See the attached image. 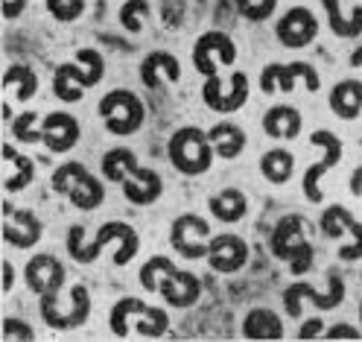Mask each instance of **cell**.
<instances>
[{
	"mask_svg": "<svg viewBox=\"0 0 362 342\" xmlns=\"http://www.w3.org/2000/svg\"><path fill=\"white\" fill-rule=\"evenodd\" d=\"M304 234H307V220L301 214H284L272 228L269 249L278 261L289 263L292 275H304V272L313 269V246Z\"/></svg>",
	"mask_w": 362,
	"mask_h": 342,
	"instance_id": "1",
	"label": "cell"
},
{
	"mask_svg": "<svg viewBox=\"0 0 362 342\" xmlns=\"http://www.w3.org/2000/svg\"><path fill=\"white\" fill-rule=\"evenodd\" d=\"M76 59L85 64H74V62H64L56 67V76H53V94L62 103H79L85 97V88H94L103 82L105 76V59L100 50L94 47H79Z\"/></svg>",
	"mask_w": 362,
	"mask_h": 342,
	"instance_id": "2",
	"label": "cell"
},
{
	"mask_svg": "<svg viewBox=\"0 0 362 342\" xmlns=\"http://www.w3.org/2000/svg\"><path fill=\"white\" fill-rule=\"evenodd\" d=\"M108 325H111V334L120 339L129 336V331H138L146 339H158L167 334L170 316L164 307L144 304L141 299H120L108 313Z\"/></svg>",
	"mask_w": 362,
	"mask_h": 342,
	"instance_id": "3",
	"label": "cell"
},
{
	"mask_svg": "<svg viewBox=\"0 0 362 342\" xmlns=\"http://www.w3.org/2000/svg\"><path fill=\"white\" fill-rule=\"evenodd\" d=\"M167 155H170V164L181 176H202L211 170L216 152L211 147L208 132H202L199 126H185L170 138Z\"/></svg>",
	"mask_w": 362,
	"mask_h": 342,
	"instance_id": "4",
	"label": "cell"
},
{
	"mask_svg": "<svg viewBox=\"0 0 362 342\" xmlns=\"http://www.w3.org/2000/svg\"><path fill=\"white\" fill-rule=\"evenodd\" d=\"M50 185H53L56 193L71 199L79 211H94L105 202L103 181L94 173H88V167L79 164V161H67V164L56 167Z\"/></svg>",
	"mask_w": 362,
	"mask_h": 342,
	"instance_id": "5",
	"label": "cell"
},
{
	"mask_svg": "<svg viewBox=\"0 0 362 342\" xmlns=\"http://www.w3.org/2000/svg\"><path fill=\"white\" fill-rule=\"evenodd\" d=\"M108 243H126V246L141 249L138 232H134L129 222H120V220H111V222L100 225L94 243H88V246H85V228L82 225H71V228H67V252H71V258L76 263H94Z\"/></svg>",
	"mask_w": 362,
	"mask_h": 342,
	"instance_id": "6",
	"label": "cell"
},
{
	"mask_svg": "<svg viewBox=\"0 0 362 342\" xmlns=\"http://www.w3.org/2000/svg\"><path fill=\"white\" fill-rule=\"evenodd\" d=\"M97 111H100L105 129L111 135H117V138L134 135V132L144 126V120H146V108H144L141 97L132 94V91H126V88L108 91V94L100 100Z\"/></svg>",
	"mask_w": 362,
	"mask_h": 342,
	"instance_id": "7",
	"label": "cell"
},
{
	"mask_svg": "<svg viewBox=\"0 0 362 342\" xmlns=\"http://www.w3.org/2000/svg\"><path fill=\"white\" fill-rule=\"evenodd\" d=\"M24 281L27 287L41 299L38 310L41 316L50 313L59 302H62V287H64V266L59 258L53 255H35L30 258V263L24 266Z\"/></svg>",
	"mask_w": 362,
	"mask_h": 342,
	"instance_id": "8",
	"label": "cell"
},
{
	"mask_svg": "<svg viewBox=\"0 0 362 342\" xmlns=\"http://www.w3.org/2000/svg\"><path fill=\"white\" fill-rule=\"evenodd\" d=\"M170 246L181 258L199 261L208 258V246H211V225L205 217L199 214H181L170 225Z\"/></svg>",
	"mask_w": 362,
	"mask_h": 342,
	"instance_id": "9",
	"label": "cell"
},
{
	"mask_svg": "<svg viewBox=\"0 0 362 342\" xmlns=\"http://www.w3.org/2000/svg\"><path fill=\"white\" fill-rule=\"evenodd\" d=\"M342 299H345V284H342L339 275L327 278V290L325 292H319L307 281H296V284H289L284 290V310H286V316L298 319L301 316V302H310L313 307H319V310H333V307L342 304Z\"/></svg>",
	"mask_w": 362,
	"mask_h": 342,
	"instance_id": "10",
	"label": "cell"
},
{
	"mask_svg": "<svg viewBox=\"0 0 362 342\" xmlns=\"http://www.w3.org/2000/svg\"><path fill=\"white\" fill-rule=\"evenodd\" d=\"M298 79H304L310 94H315V91L322 88V79H319V74L313 71V64H307V62H289V64L272 62L260 71V91L263 94H275V91L292 94Z\"/></svg>",
	"mask_w": 362,
	"mask_h": 342,
	"instance_id": "11",
	"label": "cell"
},
{
	"mask_svg": "<svg viewBox=\"0 0 362 342\" xmlns=\"http://www.w3.org/2000/svg\"><path fill=\"white\" fill-rule=\"evenodd\" d=\"M216 59L225 67H234V62H237V44L228 33H222V30H211L205 35H199L196 44H193V67L205 79L219 76L216 74Z\"/></svg>",
	"mask_w": 362,
	"mask_h": 342,
	"instance_id": "12",
	"label": "cell"
},
{
	"mask_svg": "<svg viewBox=\"0 0 362 342\" xmlns=\"http://www.w3.org/2000/svg\"><path fill=\"white\" fill-rule=\"evenodd\" d=\"M310 144L313 147H322V161H315L307 173H304V181H301V190L307 196V202L313 205H319L322 202V188H319V178L322 173L333 170L339 161H342V141H339V135H333L330 129H315L310 135Z\"/></svg>",
	"mask_w": 362,
	"mask_h": 342,
	"instance_id": "13",
	"label": "cell"
},
{
	"mask_svg": "<svg viewBox=\"0 0 362 342\" xmlns=\"http://www.w3.org/2000/svg\"><path fill=\"white\" fill-rule=\"evenodd\" d=\"M202 100H205L208 108L219 114H234L248 100V76L243 71H234L228 82H222L219 76H208L205 88H202Z\"/></svg>",
	"mask_w": 362,
	"mask_h": 342,
	"instance_id": "14",
	"label": "cell"
},
{
	"mask_svg": "<svg viewBox=\"0 0 362 342\" xmlns=\"http://www.w3.org/2000/svg\"><path fill=\"white\" fill-rule=\"evenodd\" d=\"M275 35H278V41L284 44V47H289V50L307 47V44H313L315 35H319V21H315V15L307 6H292L278 21Z\"/></svg>",
	"mask_w": 362,
	"mask_h": 342,
	"instance_id": "15",
	"label": "cell"
},
{
	"mask_svg": "<svg viewBox=\"0 0 362 342\" xmlns=\"http://www.w3.org/2000/svg\"><path fill=\"white\" fill-rule=\"evenodd\" d=\"M90 316V292L85 284H74L71 287V299H67V307L59 302L50 313H44L41 319L47 322V328L53 331H74L82 328Z\"/></svg>",
	"mask_w": 362,
	"mask_h": 342,
	"instance_id": "16",
	"label": "cell"
},
{
	"mask_svg": "<svg viewBox=\"0 0 362 342\" xmlns=\"http://www.w3.org/2000/svg\"><path fill=\"white\" fill-rule=\"evenodd\" d=\"M41 220L27 208H12L4 202V240L15 249H33L41 240Z\"/></svg>",
	"mask_w": 362,
	"mask_h": 342,
	"instance_id": "17",
	"label": "cell"
},
{
	"mask_svg": "<svg viewBox=\"0 0 362 342\" xmlns=\"http://www.w3.org/2000/svg\"><path fill=\"white\" fill-rule=\"evenodd\" d=\"M208 263L219 275H231L248 263V243L237 234H216L208 246Z\"/></svg>",
	"mask_w": 362,
	"mask_h": 342,
	"instance_id": "18",
	"label": "cell"
},
{
	"mask_svg": "<svg viewBox=\"0 0 362 342\" xmlns=\"http://www.w3.org/2000/svg\"><path fill=\"white\" fill-rule=\"evenodd\" d=\"M79 120L67 111H53L41 123V144H47L50 152H71L79 144Z\"/></svg>",
	"mask_w": 362,
	"mask_h": 342,
	"instance_id": "19",
	"label": "cell"
},
{
	"mask_svg": "<svg viewBox=\"0 0 362 342\" xmlns=\"http://www.w3.org/2000/svg\"><path fill=\"white\" fill-rule=\"evenodd\" d=\"M158 292H161L164 302L173 304V307H193L199 302V295H202V281L193 275V272L173 269L161 278Z\"/></svg>",
	"mask_w": 362,
	"mask_h": 342,
	"instance_id": "20",
	"label": "cell"
},
{
	"mask_svg": "<svg viewBox=\"0 0 362 342\" xmlns=\"http://www.w3.org/2000/svg\"><path fill=\"white\" fill-rule=\"evenodd\" d=\"M301 111L296 106H272L266 114H263V132L269 135V138L275 141H296L301 135Z\"/></svg>",
	"mask_w": 362,
	"mask_h": 342,
	"instance_id": "21",
	"label": "cell"
},
{
	"mask_svg": "<svg viewBox=\"0 0 362 342\" xmlns=\"http://www.w3.org/2000/svg\"><path fill=\"white\" fill-rule=\"evenodd\" d=\"M120 188H123V196H126L132 205H152V202L161 199L164 181H161V176H158L155 170L138 167V170H134V173L123 181Z\"/></svg>",
	"mask_w": 362,
	"mask_h": 342,
	"instance_id": "22",
	"label": "cell"
},
{
	"mask_svg": "<svg viewBox=\"0 0 362 342\" xmlns=\"http://www.w3.org/2000/svg\"><path fill=\"white\" fill-rule=\"evenodd\" d=\"M330 111L339 120H356L362 111V82L342 79L330 88Z\"/></svg>",
	"mask_w": 362,
	"mask_h": 342,
	"instance_id": "23",
	"label": "cell"
},
{
	"mask_svg": "<svg viewBox=\"0 0 362 342\" xmlns=\"http://www.w3.org/2000/svg\"><path fill=\"white\" fill-rule=\"evenodd\" d=\"M243 336L245 339H284V322L275 310L255 307L243 319Z\"/></svg>",
	"mask_w": 362,
	"mask_h": 342,
	"instance_id": "24",
	"label": "cell"
},
{
	"mask_svg": "<svg viewBox=\"0 0 362 342\" xmlns=\"http://www.w3.org/2000/svg\"><path fill=\"white\" fill-rule=\"evenodd\" d=\"M208 138H211V147L219 158H225V161H234V158L243 155L245 149V132L231 123V120H219L211 132H208Z\"/></svg>",
	"mask_w": 362,
	"mask_h": 342,
	"instance_id": "25",
	"label": "cell"
},
{
	"mask_svg": "<svg viewBox=\"0 0 362 342\" xmlns=\"http://www.w3.org/2000/svg\"><path fill=\"white\" fill-rule=\"evenodd\" d=\"M4 161L9 167L6 178H4V188L9 193H18V190H24L33 185V178H35V161L27 155H21L12 144H4Z\"/></svg>",
	"mask_w": 362,
	"mask_h": 342,
	"instance_id": "26",
	"label": "cell"
},
{
	"mask_svg": "<svg viewBox=\"0 0 362 342\" xmlns=\"http://www.w3.org/2000/svg\"><path fill=\"white\" fill-rule=\"evenodd\" d=\"M158 74H164L170 82H178L181 79V64L173 53L167 50H152L144 56L141 62V82L146 88H158Z\"/></svg>",
	"mask_w": 362,
	"mask_h": 342,
	"instance_id": "27",
	"label": "cell"
},
{
	"mask_svg": "<svg viewBox=\"0 0 362 342\" xmlns=\"http://www.w3.org/2000/svg\"><path fill=\"white\" fill-rule=\"evenodd\" d=\"M208 208H211V214H214L219 222L231 225V222H240V220L245 217L248 199H245V193L237 190V188H225V190H219V193H214V196L208 199Z\"/></svg>",
	"mask_w": 362,
	"mask_h": 342,
	"instance_id": "28",
	"label": "cell"
},
{
	"mask_svg": "<svg viewBox=\"0 0 362 342\" xmlns=\"http://www.w3.org/2000/svg\"><path fill=\"white\" fill-rule=\"evenodd\" d=\"M322 6L327 12V27L339 38H356L362 35V9L354 6L351 15L342 12V0H322Z\"/></svg>",
	"mask_w": 362,
	"mask_h": 342,
	"instance_id": "29",
	"label": "cell"
},
{
	"mask_svg": "<svg viewBox=\"0 0 362 342\" xmlns=\"http://www.w3.org/2000/svg\"><path fill=\"white\" fill-rule=\"evenodd\" d=\"M260 173L269 185H286L296 173V155L289 149L278 147V149H269L263 158H260Z\"/></svg>",
	"mask_w": 362,
	"mask_h": 342,
	"instance_id": "30",
	"label": "cell"
},
{
	"mask_svg": "<svg viewBox=\"0 0 362 342\" xmlns=\"http://www.w3.org/2000/svg\"><path fill=\"white\" fill-rule=\"evenodd\" d=\"M103 176L108 178V181H115V185H123V181L138 170L141 164H138V155H134L129 147H115V149H108L105 155H103Z\"/></svg>",
	"mask_w": 362,
	"mask_h": 342,
	"instance_id": "31",
	"label": "cell"
},
{
	"mask_svg": "<svg viewBox=\"0 0 362 342\" xmlns=\"http://www.w3.org/2000/svg\"><path fill=\"white\" fill-rule=\"evenodd\" d=\"M4 91H12L21 103H27V100L35 97V91H38V76L30 71L27 64H9L6 74H4Z\"/></svg>",
	"mask_w": 362,
	"mask_h": 342,
	"instance_id": "32",
	"label": "cell"
},
{
	"mask_svg": "<svg viewBox=\"0 0 362 342\" xmlns=\"http://www.w3.org/2000/svg\"><path fill=\"white\" fill-rule=\"evenodd\" d=\"M173 269H175V263H173L170 258H164V255L149 258V261L141 266V287H144L146 292H158V284H161V278L167 275V272H173Z\"/></svg>",
	"mask_w": 362,
	"mask_h": 342,
	"instance_id": "33",
	"label": "cell"
},
{
	"mask_svg": "<svg viewBox=\"0 0 362 342\" xmlns=\"http://www.w3.org/2000/svg\"><path fill=\"white\" fill-rule=\"evenodd\" d=\"M345 234L351 237V243L339 249V258L348 261V263H351V261H359V258H362V222L354 220L351 211L345 214Z\"/></svg>",
	"mask_w": 362,
	"mask_h": 342,
	"instance_id": "34",
	"label": "cell"
},
{
	"mask_svg": "<svg viewBox=\"0 0 362 342\" xmlns=\"http://www.w3.org/2000/svg\"><path fill=\"white\" fill-rule=\"evenodd\" d=\"M146 15H149V4H146V0H126V4L120 6V24L129 33H141Z\"/></svg>",
	"mask_w": 362,
	"mask_h": 342,
	"instance_id": "35",
	"label": "cell"
},
{
	"mask_svg": "<svg viewBox=\"0 0 362 342\" xmlns=\"http://www.w3.org/2000/svg\"><path fill=\"white\" fill-rule=\"evenodd\" d=\"M44 4H47V12L59 24H74L85 12V0H44Z\"/></svg>",
	"mask_w": 362,
	"mask_h": 342,
	"instance_id": "36",
	"label": "cell"
},
{
	"mask_svg": "<svg viewBox=\"0 0 362 342\" xmlns=\"http://www.w3.org/2000/svg\"><path fill=\"white\" fill-rule=\"evenodd\" d=\"M35 120H38V114H35V111H24V114H18V118L12 120V135H15V141L38 144V141H41V132L35 129Z\"/></svg>",
	"mask_w": 362,
	"mask_h": 342,
	"instance_id": "37",
	"label": "cell"
},
{
	"mask_svg": "<svg viewBox=\"0 0 362 342\" xmlns=\"http://www.w3.org/2000/svg\"><path fill=\"white\" fill-rule=\"evenodd\" d=\"M0 336H4L6 342H12V339H24V342H33V339H35V331H33L27 322H21V319H12V316H6V319H4V331H0Z\"/></svg>",
	"mask_w": 362,
	"mask_h": 342,
	"instance_id": "38",
	"label": "cell"
},
{
	"mask_svg": "<svg viewBox=\"0 0 362 342\" xmlns=\"http://www.w3.org/2000/svg\"><path fill=\"white\" fill-rule=\"evenodd\" d=\"M275 6H278V0H257V4H245V6H240V12H243L245 21H252V24H260V21L272 18Z\"/></svg>",
	"mask_w": 362,
	"mask_h": 342,
	"instance_id": "39",
	"label": "cell"
},
{
	"mask_svg": "<svg viewBox=\"0 0 362 342\" xmlns=\"http://www.w3.org/2000/svg\"><path fill=\"white\" fill-rule=\"evenodd\" d=\"M322 336H325V339H359L362 334H359L356 328H351V325H345V322H342V325H333V328H327Z\"/></svg>",
	"mask_w": 362,
	"mask_h": 342,
	"instance_id": "40",
	"label": "cell"
},
{
	"mask_svg": "<svg viewBox=\"0 0 362 342\" xmlns=\"http://www.w3.org/2000/svg\"><path fill=\"white\" fill-rule=\"evenodd\" d=\"M325 334V322L322 319H310V322H304V328L298 331V339H315Z\"/></svg>",
	"mask_w": 362,
	"mask_h": 342,
	"instance_id": "41",
	"label": "cell"
},
{
	"mask_svg": "<svg viewBox=\"0 0 362 342\" xmlns=\"http://www.w3.org/2000/svg\"><path fill=\"white\" fill-rule=\"evenodd\" d=\"M27 6H30V0H4V18L6 21H15Z\"/></svg>",
	"mask_w": 362,
	"mask_h": 342,
	"instance_id": "42",
	"label": "cell"
},
{
	"mask_svg": "<svg viewBox=\"0 0 362 342\" xmlns=\"http://www.w3.org/2000/svg\"><path fill=\"white\" fill-rule=\"evenodd\" d=\"M15 287V266L9 261H4V292H9Z\"/></svg>",
	"mask_w": 362,
	"mask_h": 342,
	"instance_id": "43",
	"label": "cell"
},
{
	"mask_svg": "<svg viewBox=\"0 0 362 342\" xmlns=\"http://www.w3.org/2000/svg\"><path fill=\"white\" fill-rule=\"evenodd\" d=\"M351 193L354 196H362V164L351 173Z\"/></svg>",
	"mask_w": 362,
	"mask_h": 342,
	"instance_id": "44",
	"label": "cell"
},
{
	"mask_svg": "<svg viewBox=\"0 0 362 342\" xmlns=\"http://www.w3.org/2000/svg\"><path fill=\"white\" fill-rule=\"evenodd\" d=\"M351 67H362V47L351 53Z\"/></svg>",
	"mask_w": 362,
	"mask_h": 342,
	"instance_id": "45",
	"label": "cell"
},
{
	"mask_svg": "<svg viewBox=\"0 0 362 342\" xmlns=\"http://www.w3.org/2000/svg\"><path fill=\"white\" fill-rule=\"evenodd\" d=\"M245 4H252V0H240V6H245Z\"/></svg>",
	"mask_w": 362,
	"mask_h": 342,
	"instance_id": "46",
	"label": "cell"
},
{
	"mask_svg": "<svg viewBox=\"0 0 362 342\" xmlns=\"http://www.w3.org/2000/svg\"><path fill=\"white\" fill-rule=\"evenodd\" d=\"M359 322H362V304H359Z\"/></svg>",
	"mask_w": 362,
	"mask_h": 342,
	"instance_id": "47",
	"label": "cell"
},
{
	"mask_svg": "<svg viewBox=\"0 0 362 342\" xmlns=\"http://www.w3.org/2000/svg\"><path fill=\"white\" fill-rule=\"evenodd\" d=\"M199 4H205V0H199Z\"/></svg>",
	"mask_w": 362,
	"mask_h": 342,
	"instance_id": "48",
	"label": "cell"
}]
</instances>
